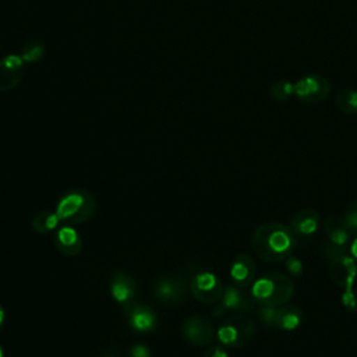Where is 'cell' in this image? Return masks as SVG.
Segmentation results:
<instances>
[{
    "instance_id": "1",
    "label": "cell",
    "mask_w": 357,
    "mask_h": 357,
    "mask_svg": "<svg viewBox=\"0 0 357 357\" xmlns=\"http://www.w3.org/2000/svg\"><path fill=\"white\" fill-rule=\"evenodd\" d=\"M251 247L262 261L279 262L291 254L296 247V234L282 223L265 222L254 230Z\"/></svg>"
},
{
    "instance_id": "2",
    "label": "cell",
    "mask_w": 357,
    "mask_h": 357,
    "mask_svg": "<svg viewBox=\"0 0 357 357\" xmlns=\"http://www.w3.org/2000/svg\"><path fill=\"white\" fill-rule=\"evenodd\" d=\"M294 294V283L290 276L271 272L258 278L251 284V296L261 305L280 307L290 301Z\"/></svg>"
},
{
    "instance_id": "3",
    "label": "cell",
    "mask_w": 357,
    "mask_h": 357,
    "mask_svg": "<svg viewBox=\"0 0 357 357\" xmlns=\"http://www.w3.org/2000/svg\"><path fill=\"white\" fill-rule=\"evenodd\" d=\"M96 209V202L92 194L85 190H73L66 192L57 202L56 213L60 222L79 225L86 222Z\"/></svg>"
},
{
    "instance_id": "4",
    "label": "cell",
    "mask_w": 357,
    "mask_h": 357,
    "mask_svg": "<svg viewBox=\"0 0 357 357\" xmlns=\"http://www.w3.org/2000/svg\"><path fill=\"white\" fill-rule=\"evenodd\" d=\"M255 335V324L251 318L237 314L227 318L218 329V339L229 347H243L248 344Z\"/></svg>"
},
{
    "instance_id": "5",
    "label": "cell",
    "mask_w": 357,
    "mask_h": 357,
    "mask_svg": "<svg viewBox=\"0 0 357 357\" xmlns=\"http://www.w3.org/2000/svg\"><path fill=\"white\" fill-rule=\"evenodd\" d=\"M331 93L329 81L319 74H308L294 82V96L303 103H318Z\"/></svg>"
},
{
    "instance_id": "6",
    "label": "cell",
    "mask_w": 357,
    "mask_h": 357,
    "mask_svg": "<svg viewBox=\"0 0 357 357\" xmlns=\"http://www.w3.org/2000/svg\"><path fill=\"white\" fill-rule=\"evenodd\" d=\"M190 290L198 301L204 304H215L220 301L225 291V286L215 273L199 272L192 278Z\"/></svg>"
},
{
    "instance_id": "7",
    "label": "cell",
    "mask_w": 357,
    "mask_h": 357,
    "mask_svg": "<svg viewBox=\"0 0 357 357\" xmlns=\"http://www.w3.org/2000/svg\"><path fill=\"white\" fill-rule=\"evenodd\" d=\"M329 276L333 284L342 290L351 289L357 279V262L351 254L343 252L331 259Z\"/></svg>"
},
{
    "instance_id": "8",
    "label": "cell",
    "mask_w": 357,
    "mask_h": 357,
    "mask_svg": "<svg viewBox=\"0 0 357 357\" xmlns=\"http://www.w3.org/2000/svg\"><path fill=\"white\" fill-rule=\"evenodd\" d=\"M25 61L20 54L10 53L0 59V92L13 91L25 75Z\"/></svg>"
},
{
    "instance_id": "9",
    "label": "cell",
    "mask_w": 357,
    "mask_h": 357,
    "mask_svg": "<svg viewBox=\"0 0 357 357\" xmlns=\"http://www.w3.org/2000/svg\"><path fill=\"white\" fill-rule=\"evenodd\" d=\"M255 300L252 298L251 294L245 291V289H241L236 284H227L225 286L223 296L219 301L218 311L213 314H223L226 311H244V310H251L255 305Z\"/></svg>"
},
{
    "instance_id": "10",
    "label": "cell",
    "mask_w": 357,
    "mask_h": 357,
    "mask_svg": "<svg viewBox=\"0 0 357 357\" xmlns=\"http://www.w3.org/2000/svg\"><path fill=\"white\" fill-rule=\"evenodd\" d=\"M183 336L185 340L194 346L209 344L213 339L212 324L204 317H190L183 322L181 326Z\"/></svg>"
},
{
    "instance_id": "11",
    "label": "cell",
    "mask_w": 357,
    "mask_h": 357,
    "mask_svg": "<svg viewBox=\"0 0 357 357\" xmlns=\"http://www.w3.org/2000/svg\"><path fill=\"white\" fill-rule=\"evenodd\" d=\"M257 276V265L248 254H238L230 265V279L233 284L247 289L254 283Z\"/></svg>"
},
{
    "instance_id": "12",
    "label": "cell",
    "mask_w": 357,
    "mask_h": 357,
    "mask_svg": "<svg viewBox=\"0 0 357 357\" xmlns=\"http://www.w3.org/2000/svg\"><path fill=\"white\" fill-rule=\"evenodd\" d=\"M321 223L319 213L312 208H304L296 212L290 219V229L294 234L298 236H311L314 234Z\"/></svg>"
},
{
    "instance_id": "13",
    "label": "cell",
    "mask_w": 357,
    "mask_h": 357,
    "mask_svg": "<svg viewBox=\"0 0 357 357\" xmlns=\"http://www.w3.org/2000/svg\"><path fill=\"white\" fill-rule=\"evenodd\" d=\"M324 231L328 237V243L337 247V248H346V245L350 241V230L346 226L343 218L339 216H328L324 220Z\"/></svg>"
},
{
    "instance_id": "14",
    "label": "cell",
    "mask_w": 357,
    "mask_h": 357,
    "mask_svg": "<svg viewBox=\"0 0 357 357\" xmlns=\"http://www.w3.org/2000/svg\"><path fill=\"white\" fill-rule=\"evenodd\" d=\"M153 293L163 303H178L185 296L184 283L177 278H163L156 282Z\"/></svg>"
},
{
    "instance_id": "15",
    "label": "cell",
    "mask_w": 357,
    "mask_h": 357,
    "mask_svg": "<svg viewBox=\"0 0 357 357\" xmlns=\"http://www.w3.org/2000/svg\"><path fill=\"white\" fill-rule=\"evenodd\" d=\"M54 245L61 254L73 257L79 254L82 248V240L73 227L63 226L54 234Z\"/></svg>"
},
{
    "instance_id": "16",
    "label": "cell",
    "mask_w": 357,
    "mask_h": 357,
    "mask_svg": "<svg viewBox=\"0 0 357 357\" xmlns=\"http://www.w3.org/2000/svg\"><path fill=\"white\" fill-rule=\"evenodd\" d=\"M110 291L116 301L130 305L131 300L135 297L137 286L130 275L116 273L110 283Z\"/></svg>"
},
{
    "instance_id": "17",
    "label": "cell",
    "mask_w": 357,
    "mask_h": 357,
    "mask_svg": "<svg viewBox=\"0 0 357 357\" xmlns=\"http://www.w3.org/2000/svg\"><path fill=\"white\" fill-rule=\"evenodd\" d=\"M303 311L297 305H280L276 315L275 328L282 331H294L301 325Z\"/></svg>"
},
{
    "instance_id": "18",
    "label": "cell",
    "mask_w": 357,
    "mask_h": 357,
    "mask_svg": "<svg viewBox=\"0 0 357 357\" xmlns=\"http://www.w3.org/2000/svg\"><path fill=\"white\" fill-rule=\"evenodd\" d=\"M155 315L146 307H132L128 312V324L134 331L138 332H148L152 331L155 326Z\"/></svg>"
},
{
    "instance_id": "19",
    "label": "cell",
    "mask_w": 357,
    "mask_h": 357,
    "mask_svg": "<svg viewBox=\"0 0 357 357\" xmlns=\"http://www.w3.org/2000/svg\"><path fill=\"white\" fill-rule=\"evenodd\" d=\"M60 223V219L56 212L40 211L32 218V229L38 233H49L53 231Z\"/></svg>"
},
{
    "instance_id": "20",
    "label": "cell",
    "mask_w": 357,
    "mask_h": 357,
    "mask_svg": "<svg viewBox=\"0 0 357 357\" xmlns=\"http://www.w3.org/2000/svg\"><path fill=\"white\" fill-rule=\"evenodd\" d=\"M337 109L344 114H357V91L356 89H342L335 98Z\"/></svg>"
},
{
    "instance_id": "21",
    "label": "cell",
    "mask_w": 357,
    "mask_h": 357,
    "mask_svg": "<svg viewBox=\"0 0 357 357\" xmlns=\"http://www.w3.org/2000/svg\"><path fill=\"white\" fill-rule=\"evenodd\" d=\"M45 54H46V46L40 40H36V39L26 42L22 46L21 53H20L22 60L28 64H33V63L40 61L45 57Z\"/></svg>"
},
{
    "instance_id": "22",
    "label": "cell",
    "mask_w": 357,
    "mask_h": 357,
    "mask_svg": "<svg viewBox=\"0 0 357 357\" xmlns=\"http://www.w3.org/2000/svg\"><path fill=\"white\" fill-rule=\"evenodd\" d=\"M268 93L276 102H286L294 95V82L287 79H278L269 86Z\"/></svg>"
},
{
    "instance_id": "23",
    "label": "cell",
    "mask_w": 357,
    "mask_h": 357,
    "mask_svg": "<svg viewBox=\"0 0 357 357\" xmlns=\"http://www.w3.org/2000/svg\"><path fill=\"white\" fill-rule=\"evenodd\" d=\"M278 310L279 307H272V305H262L258 308V318L264 326L275 328Z\"/></svg>"
},
{
    "instance_id": "24",
    "label": "cell",
    "mask_w": 357,
    "mask_h": 357,
    "mask_svg": "<svg viewBox=\"0 0 357 357\" xmlns=\"http://www.w3.org/2000/svg\"><path fill=\"white\" fill-rule=\"evenodd\" d=\"M342 304L350 312H357V290L354 287L343 290Z\"/></svg>"
},
{
    "instance_id": "25",
    "label": "cell",
    "mask_w": 357,
    "mask_h": 357,
    "mask_svg": "<svg viewBox=\"0 0 357 357\" xmlns=\"http://www.w3.org/2000/svg\"><path fill=\"white\" fill-rule=\"evenodd\" d=\"M343 220L350 231L357 233V202L347 206L343 213Z\"/></svg>"
},
{
    "instance_id": "26",
    "label": "cell",
    "mask_w": 357,
    "mask_h": 357,
    "mask_svg": "<svg viewBox=\"0 0 357 357\" xmlns=\"http://www.w3.org/2000/svg\"><path fill=\"white\" fill-rule=\"evenodd\" d=\"M284 266H286V271H287L291 276L298 278V276L303 275L304 266H303V262H301L297 257L289 255V257L284 259Z\"/></svg>"
},
{
    "instance_id": "27",
    "label": "cell",
    "mask_w": 357,
    "mask_h": 357,
    "mask_svg": "<svg viewBox=\"0 0 357 357\" xmlns=\"http://www.w3.org/2000/svg\"><path fill=\"white\" fill-rule=\"evenodd\" d=\"M204 357H229L227 351L220 346H211L205 353Z\"/></svg>"
},
{
    "instance_id": "28",
    "label": "cell",
    "mask_w": 357,
    "mask_h": 357,
    "mask_svg": "<svg viewBox=\"0 0 357 357\" xmlns=\"http://www.w3.org/2000/svg\"><path fill=\"white\" fill-rule=\"evenodd\" d=\"M149 350L142 346V344H137L131 349V357H149Z\"/></svg>"
},
{
    "instance_id": "29",
    "label": "cell",
    "mask_w": 357,
    "mask_h": 357,
    "mask_svg": "<svg viewBox=\"0 0 357 357\" xmlns=\"http://www.w3.org/2000/svg\"><path fill=\"white\" fill-rule=\"evenodd\" d=\"M350 254H351V257L354 258V261L357 262V237L351 241V244H350Z\"/></svg>"
},
{
    "instance_id": "30",
    "label": "cell",
    "mask_w": 357,
    "mask_h": 357,
    "mask_svg": "<svg viewBox=\"0 0 357 357\" xmlns=\"http://www.w3.org/2000/svg\"><path fill=\"white\" fill-rule=\"evenodd\" d=\"M3 324H4V311H3V308L0 307V328L3 326Z\"/></svg>"
},
{
    "instance_id": "31",
    "label": "cell",
    "mask_w": 357,
    "mask_h": 357,
    "mask_svg": "<svg viewBox=\"0 0 357 357\" xmlns=\"http://www.w3.org/2000/svg\"><path fill=\"white\" fill-rule=\"evenodd\" d=\"M0 357H4V351H3V349H1V346H0Z\"/></svg>"
},
{
    "instance_id": "32",
    "label": "cell",
    "mask_w": 357,
    "mask_h": 357,
    "mask_svg": "<svg viewBox=\"0 0 357 357\" xmlns=\"http://www.w3.org/2000/svg\"><path fill=\"white\" fill-rule=\"evenodd\" d=\"M105 357H112V356H105Z\"/></svg>"
}]
</instances>
